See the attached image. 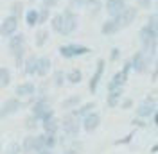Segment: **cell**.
<instances>
[{"instance_id":"1","label":"cell","mask_w":158,"mask_h":154,"mask_svg":"<svg viewBox=\"0 0 158 154\" xmlns=\"http://www.w3.org/2000/svg\"><path fill=\"white\" fill-rule=\"evenodd\" d=\"M81 129H83L81 118H77L72 111H69L67 115L61 118V131H63L65 136H69V138H77L79 133H81Z\"/></svg>"},{"instance_id":"2","label":"cell","mask_w":158,"mask_h":154,"mask_svg":"<svg viewBox=\"0 0 158 154\" xmlns=\"http://www.w3.org/2000/svg\"><path fill=\"white\" fill-rule=\"evenodd\" d=\"M59 56L65 59H74L79 58V56H85V54H90L92 50L85 45H79V43H69V45H61L58 48Z\"/></svg>"},{"instance_id":"24","label":"cell","mask_w":158,"mask_h":154,"mask_svg":"<svg viewBox=\"0 0 158 154\" xmlns=\"http://www.w3.org/2000/svg\"><path fill=\"white\" fill-rule=\"evenodd\" d=\"M22 152L23 154H32L34 152V135H27L22 140Z\"/></svg>"},{"instance_id":"42","label":"cell","mask_w":158,"mask_h":154,"mask_svg":"<svg viewBox=\"0 0 158 154\" xmlns=\"http://www.w3.org/2000/svg\"><path fill=\"white\" fill-rule=\"evenodd\" d=\"M133 124H135V125H140V127H144V125H146V122H144V118H140V116H137V118L133 120Z\"/></svg>"},{"instance_id":"11","label":"cell","mask_w":158,"mask_h":154,"mask_svg":"<svg viewBox=\"0 0 158 154\" xmlns=\"http://www.w3.org/2000/svg\"><path fill=\"white\" fill-rule=\"evenodd\" d=\"M118 22H120V25L122 27H128L133 23V20L137 18V7H133V6H126L124 11L120 13V16H117Z\"/></svg>"},{"instance_id":"25","label":"cell","mask_w":158,"mask_h":154,"mask_svg":"<svg viewBox=\"0 0 158 154\" xmlns=\"http://www.w3.org/2000/svg\"><path fill=\"white\" fill-rule=\"evenodd\" d=\"M67 81H69L70 84H79L81 81H83V72L79 70V68H72L67 72Z\"/></svg>"},{"instance_id":"37","label":"cell","mask_w":158,"mask_h":154,"mask_svg":"<svg viewBox=\"0 0 158 154\" xmlns=\"http://www.w3.org/2000/svg\"><path fill=\"white\" fill-rule=\"evenodd\" d=\"M120 107H122V109H131V107H133V99H122V100H120Z\"/></svg>"},{"instance_id":"8","label":"cell","mask_w":158,"mask_h":154,"mask_svg":"<svg viewBox=\"0 0 158 154\" xmlns=\"http://www.w3.org/2000/svg\"><path fill=\"white\" fill-rule=\"evenodd\" d=\"M36 93H38V88H36L34 83H31V81L20 83L18 86L15 88V95L20 97V99H32Z\"/></svg>"},{"instance_id":"27","label":"cell","mask_w":158,"mask_h":154,"mask_svg":"<svg viewBox=\"0 0 158 154\" xmlns=\"http://www.w3.org/2000/svg\"><path fill=\"white\" fill-rule=\"evenodd\" d=\"M43 149H47V135L45 133L34 135V152H40Z\"/></svg>"},{"instance_id":"29","label":"cell","mask_w":158,"mask_h":154,"mask_svg":"<svg viewBox=\"0 0 158 154\" xmlns=\"http://www.w3.org/2000/svg\"><path fill=\"white\" fill-rule=\"evenodd\" d=\"M11 84V70L7 67H0V88H7Z\"/></svg>"},{"instance_id":"30","label":"cell","mask_w":158,"mask_h":154,"mask_svg":"<svg viewBox=\"0 0 158 154\" xmlns=\"http://www.w3.org/2000/svg\"><path fill=\"white\" fill-rule=\"evenodd\" d=\"M47 39H49V30L47 29H40L36 32V36H34V45L38 48H41L45 43H47Z\"/></svg>"},{"instance_id":"15","label":"cell","mask_w":158,"mask_h":154,"mask_svg":"<svg viewBox=\"0 0 158 154\" xmlns=\"http://www.w3.org/2000/svg\"><path fill=\"white\" fill-rule=\"evenodd\" d=\"M50 68H52V61H50V58H47V56L38 58L36 75H38V77H47V75H49V72H50Z\"/></svg>"},{"instance_id":"6","label":"cell","mask_w":158,"mask_h":154,"mask_svg":"<svg viewBox=\"0 0 158 154\" xmlns=\"http://www.w3.org/2000/svg\"><path fill=\"white\" fill-rule=\"evenodd\" d=\"M18 22H20V18L13 16V14H7L6 18L2 20V23H0V36L2 38H11L13 34H16Z\"/></svg>"},{"instance_id":"49","label":"cell","mask_w":158,"mask_h":154,"mask_svg":"<svg viewBox=\"0 0 158 154\" xmlns=\"http://www.w3.org/2000/svg\"><path fill=\"white\" fill-rule=\"evenodd\" d=\"M0 152H2V144H0Z\"/></svg>"},{"instance_id":"14","label":"cell","mask_w":158,"mask_h":154,"mask_svg":"<svg viewBox=\"0 0 158 154\" xmlns=\"http://www.w3.org/2000/svg\"><path fill=\"white\" fill-rule=\"evenodd\" d=\"M41 129L47 135H58L61 131V120H58L56 116L50 118V120H45V122H41Z\"/></svg>"},{"instance_id":"16","label":"cell","mask_w":158,"mask_h":154,"mask_svg":"<svg viewBox=\"0 0 158 154\" xmlns=\"http://www.w3.org/2000/svg\"><path fill=\"white\" fill-rule=\"evenodd\" d=\"M95 107H97V104L94 102V100H90V102H85V104H81L79 107H76V109H72V113L77 116V118H85L86 115H90V113H94L95 111Z\"/></svg>"},{"instance_id":"3","label":"cell","mask_w":158,"mask_h":154,"mask_svg":"<svg viewBox=\"0 0 158 154\" xmlns=\"http://www.w3.org/2000/svg\"><path fill=\"white\" fill-rule=\"evenodd\" d=\"M151 61H153V59L149 58L144 50H138L137 54L131 58L133 72H137V74H146V72L149 70V67H151Z\"/></svg>"},{"instance_id":"21","label":"cell","mask_w":158,"mask_h":154,"mask_svg":"<svg viewBox=\"0 0 158 154\" xmlns=\"http://www.w3.org/2000/svg\"><path fill=\"white\" fill-rule=\"evenodd\" d=\"M38 20H40V11L38 9H29L25 11V23H27V27H36L38 25Z\"/></svg>"},{"instance_id":"39","label":"cell","mask_w":158,"mask_h":154,"mask_svg":"<svg viewBox=\"0 0 158 154\" xmlns=\"http://www.w3.org/2000/svg\"><path fill=\"white\" fill-rule=\"evenodd\" d=\"M137 4L140 6V9H149L151 7V0H137Z\"/></svg>"},{"instance_id":"32","label":"cell","mask_w":158,"mask_h":154,"mask_svg":"<svg viewBox=\"0 0 158 154\" xmlns=\"http://www.w3.org/2000/svg\"><path fill=\"white\" fill-rule=\"evenodd\" d=\"M40 20H38V25H43V23H47L50 18V9L49 7H45V6H41L40 7Z\"/></svg>"},{"instance_id":"45","label":"cell","mask_w":158,"mask_h":154,"mask_svg":"<svg viewBox=\"0 0 158 154\" xmlns=\"http://www.w3.org/2000/svg\"><path fill=\"white\" fill-rule=\"evenodd\" d=\"M63 154H79V152H76V151H72V149H69V151H65Z\"/></svg>"},{"instance_id":"36","label":"cell","mask_w":158,"mask_h":154,"mask_svg":"<svg viewBox=\"0 0 158 154\" xmlns=\"http://www.w3.org/2000/svg\"><path fill=\"white\" fill-rule=\"evenodd\" d=\"M70 6L72 7H86V6H90V0H70Z\"/></svg>"},{"instance_id":"23","label":"cell","mask_w":158,"mask_h":154,"mask_svg":"<svg viewBox=\"0 0 158 154\" xmlns=\"http://www.w3.org/2000/svg\"><path fill=\"white\" fill-rule=\"evenodd\" d=\"M63 23H65V20H63V13L54 14V16L50 18V29L54 30V32H58V34H61V30H63Z\"/></svg>"},{"instance_id":"12","label":"cell","mask_w":158,"mask_h":154,"mask_svg":"<svg viewBox=\"0 0 158 154\" xmlns=\"http://www.w3.org/2000/svg\"><path fill=\"white\" fill-rule=\"evenodd\" d=\"M124 7H126L124 0H106V11H108L110 18L120 16V13L124 11Z\"/></svg>"},{"instance_id":"17","label":"cell","mask_w":158,"mask_h":154,"mask_svg":"<svg viewBox=\"0 0 158 154\" xmlns=\"http://www.w3.org/2000/svg\"><path fill=\"white\" fill-rule=\"evenodd\" d=\"M22 47H25V36L22 32H16L11 38H7V48H9V52H15V50H18Z\"/></svg>"},{"instance_id":"18","label":"cell","mask_w":158,"mask_h":154,"mask_svg":"<svg viewBox=\"0 0 158 154\" xmlns=\"http://www.w3.org/2000/svg\"><path fill=\"white\" fill-rule=\"evenodd\" d=\"M122 95H124V88H120V90H111V91H108L106 106H108V107H117V106H120Z\"/></svg>"},{"instance_id":"22","label":"cell","mask_w":158,"mask_h":154,"mask_svg":"<svg viewBox=\"0 0 158 154\" xmlns=\"http://www.w3.org/2000/svg\"><path fill=\"white\" fill-rule=\"evenodd\" d=\"M40 125H41L40 118H38V116H34L32 113H31V115H27V116H25V120H23V127H25L27 131H36Z\"/></svg>"},{"instance_id":"41","label":"cell","mask_w":158,"mask_h":154,"mask_svg":"<svg viewBox=\"0 0 158 154\" xmlns=\"http://www.w3.org/2000/svg\"><path fill=\"white\" fill-rule=\"evenodd\" d=\"M54 109H49V111H47V113H45V115L41 116V122H45V120H50V118H54Z\"/></svg>"},{"instance_id":"19","label":"cell","mask_w":158,"mask_h":154,"mask_svg":"<svg viewBox=\"0 0 158 154\" xmlns=\"http://www.w3.org/2000/svg\"><path fill=\"white\" fill-rule=\"evenodd\" d=\"M36 67H38V58L34 54H29L23 63V74L25 75H36Z\"/></svg>"},{"instance_id":"4","label":"cell","mask_w":158,"mask_h":154,"mask_svg":"<svg viewBox=\"0 0 158 154\" xmlns=\"http://www.w3.org/2000/svg\"><path fill=\"white\" fill-rule=\"evenodd\" d=\"M63 20H65V23H63V30H61V36H69L72 34L74 30L77 29L79 25V18L77 14H76V11L74 9H67L63 11Z\"/></svg>"},{"instance_id":"46","label":"cell","mask_w":158,"mask_h":154,"mask_svg":"<svg viewBox=\"0 0 158 154\" xmlns=\"http://www.w3.org/2000/svg\"><path fill=\"white\" fill-rule=\"evenodd\" d=\"M95 2H101V0H90V4H95Z\"/></svg>"},{"instance_id":"47","label":"cell","mask_w":158,"mask_h":154,"mask_svg":"<svg viewBox=\"0 0 158 154\" xmlns=\"http://www.w3.org/2000/svg\"><path fill=\"white\" fill-rule=\"evenodd\" d=\"M156 72H158V59H156Z\"/></svg>"},{"instance_id":"20","label":"cell","mask_w":158,"mask_h":154,"mask_svg":"<svg viewBox=\"0 0 158 154\" xmlns=\"http://www.w3.org/2000/svg\"><path fill=\"white\" fill-rule=\"evenodd\" d=\"M81 100H83L81 95H70L65 100H61V107L67 109V111H72V109H76V107L81 106Z\"/></svg>"},{"instance_id":"5","label":"cell","mask_w":158,"mask_h":154,"mask_svg":"<svg viewBox=\"0 0 158 154\" xmlns=\"http://www.w3.org/2000/svg\"><path fill=\"white\" fill-rule=\"evenodd\" d=\"M156 109H158L156 100H155L153 97H146V99L138 104V107L135 109V113H137V116H140V118H149V116H153L156 113Z\"/></svg>"},{"instance_id":"28","label":"cell","mask_w":158,"mask_h":154,"mask_svg":"<svg viewBox=\"0 0 158 154\" xmlns=\"http://www.w3.org/2000/svg\"><path fill=\"white\" fill-rule=\"evenodd\" d=\"M23 9H25L23 2H22V0H15V2L11 4V7H9V14L16 16V18H22V14H23Z\"/></svg>"},{"instance_id":"33","label":"cell","mask_w":158,"mask_h":154,"mask_svg":"<svg viewBox=\"0 0 158 154\" xmlns=\"http://www.w3.org/2000/svg\"><path fill=\"white\" fill-rule=\"evenodd\" d=\"M20 152H22V144H18V142H11L6 147V154H20Z\"/></svg>"},{"instance_id":"48","label":"cell","mask_w":158,"mask_h":154,"mask_svg":"<svg viewBox=\"0 0 158 154\" xmlns=\"http://www.w3.org/2000/svg\"><path fill=\"white\" fill-rule=\"evenodd\" d=\"M0 118H4V115H2V111H0Z\"/></svg>"},{"instance_id":"38","label":"cell","mask_w":158,"mask_h":154,"mask_svg":"<svg viewBox=\"0 0 158 154\" xmlns=\"http://www.w3.org/2000/svg\"><path fill=\"white\" fill-rule=\"evenodd\" d=\"M118 58H120V50H118V48H111V54H110V61H111V63H115V61H117Z\"/></svg>"},{"instance_id":"7","label":"cell","mask_w":158,"mask_h":154,"mask_svg":"<svg viewBox=\"0 0 158 154\" xmlns=\"http://www.w3.org/2000/svg\"><path fill=\"white\" fill-rule=\"evenodd\" d=\"M23 106H25V104L22 102V99L15 95V97L6 99V100L2 102L0 111H2V115H4V116H11V115H15V113H18V111H20Z\"/></svg>"},{"instance_id":"44","label":"cell","mask_w":158,"mask_h":154,"mask_svg":"<svg viewBox=\"0 0 158 154\" xmlns=\"http://www.w3.org/2000/svg\"><path fill=\"white\" fill-rule=\"evenodd\" d=\"M34 154H52L50 149H43V151H40V152H34Z\"/></svg>"},{"instance_id":"40","label":"cell","mask_w":158,"mask_h":154,"mask_svg":"<svg viewBox=\"0 0 158 154\" xmlns=\"http://www.w3.org/2000/svg\"><path fill=\"white\" fill-rule=\"evenodd\" d=\"M58 2H59V0H41V4H43L45 7H49V9H52Z\"/></svg>"},{"instance_id":"9","label":"cell","mask_w":158,"mask_h":154,"mask_svg":"<svg viewBox=\"0 0 158 154\" xmlns=\"http://www.w3.org/2000/svg\"><path fill=\"white\" fill-rule=\"evenodd\" d=\"M104 68H106V61H104V59H99L97 68H95V72H94V75H92V79H90V83H88L90 93H95V91H97L99 83H101V79L104 75Z\"/></svg>"},{"instance_id":"26","label":"cell","mask_w":158,"mask_h":154,"mask_svg":"<svg viewBox=\"0 0 158 154\" xmlns=\"http://www.w3.org/2000/svg\"><path fill=\"white\" fill-rule=\"evenodd\" d=\"M11 56H13V59H15V65H16V68H22L23 67V63H25V47L18 48V50H15V52H11Z\"/></svg>"},{"instance_id":"43","label":"cell","mask_w":158,"mask_h":154,"mask_svg":"<svg viewBox=\"0 0 158 154\" xmlns=\"http://www.w3.org/2000/svg\"><path fill=\"white\" fill-rule=\"evenodd\" d=\"M153 124H155V125H158V109H156V113L153 115Z\"/></svg>"},{"instance_id":"31","label":"cell","mask_w":158,"mask_h":154,"mask_svg":"<svg viewBox=\"0 0 158 154\" xmlns=\"http://www.w3.org/2000/svg\"><path fill=\"white\" fill-rule=\"evenodd\" d=\"M65 81H67V74L61 72V70H56L54 75H52V84H54L56 88H61L63 84H65Z\"/></svg>"},{"instance_id":"34","label":"cell","mask_w":158,"mask_h":154,"mask_svg":"<svg viewBox=\"0 0 158 154\" xmlns=\"http://www.w3.org/2000/svg\"><path fill=\"white\" fill-rule=\"evenodd\" d=\"M146 25H148V27H151V29H153V30H155V32L158 34V14H156V13L149 16V18H148V23H146Z\"/></svg>"},{"instance_id":"35","label":"cell","mask_w":158,"mask_h":154,"mask_svg":"<svg viewBox=\"0 0 158 154\" xmlns=\"http://www.w3.org/2000/svg\"><path fill=\"white\" fill-rule=\"evenodd\" d=\"M45 135H47V133H45ZM56 145H58V135H47V149L52 151Z\"/></svg>"},{"instance_id":"13","label":"cell","mask_w":158,"mask_h":154,"mask_svg":"<svg viewBox=\"0 0 158 154\" xmlns=\"http://www.w3.org/2000/svg\"><path fill=\"white\" fill-rule=\"evenodd\" d=\"M120 29H122V25H120L118 18H110V20H106V22L102 23V27H101V32H102L104 36H111V34L118 32Z\"/></svg>"},{"instance_id":"10","label":"cell","mask_w":158,"mask_h":154,"mask_svg":"<svg viewBox=\"0 0 158 154\" xmlns=\"http://www.w3.org/2000/svg\"><path fill=\"white\" fill-rule=\"evenodd\" d=\"M81 125H83V131H85V133H94V131H97L99 125H101V115H99L97 111L90 113V115H86L81 120Z\"/></svg>"}]
</instances>
